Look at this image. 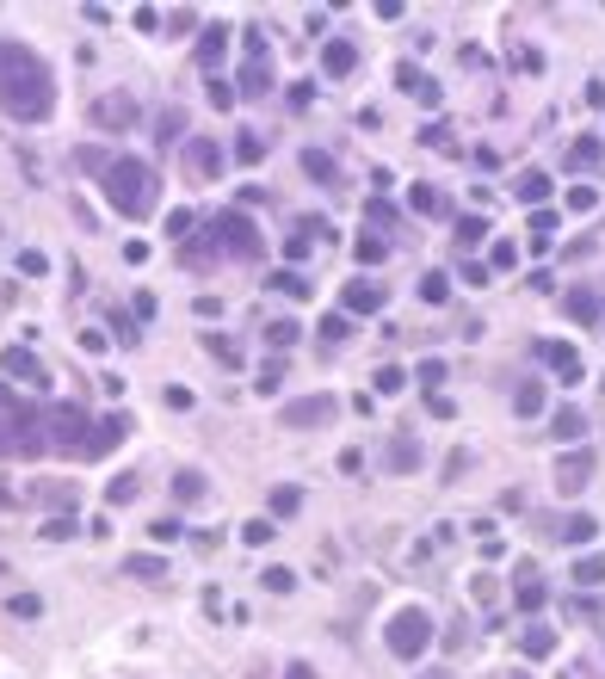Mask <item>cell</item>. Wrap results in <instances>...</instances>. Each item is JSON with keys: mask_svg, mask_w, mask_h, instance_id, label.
<instances>
[{"mask_svg": "<svg viewBox=\"0 0 605 679\" xmlns=\"http://www.w3.org/2000/svg\"><path fill=\"white\" fill-rule=\"evenodd\" d=\"M297 334H303L297 321H266V346H272V352H284V346H297Z\"/></svg>", "mask_w": 605, "mask_h": 679, "instance_id": "d590c367", "label": "cell"}, {"mask_svg": "<svg viewBox=\"0 0 605 679\" xmlns=\"http://www.w3.org/2000/svg\"><path fill=\"white\" fill-rule=\"evenodd\" d=\"M210 105H217V112H235V87L229 81H210Z\"/></svg>", "mask_w": 605, "mask_h": 679, "instance_id": "816d5d0a", "label": "cell"}, {"mask_svg": "<svg viewBox=\"0 0 605 679\" xmlns=\"http://www.w3.org/2000/svg\"><path fill=\"white\" fill-rule=\"evenodd\" d=\"M136 494H142V476H136V470L112 476V488H105V500H112V507H124V500H136Z\"/></svg>", "mask_w": 605, "mask_h": 679, "instance_id": "d6a6232c", "label": "cell"}, {"mask_svg": "<svg viewBox=\"0 0 605 679\" xmlns=\"http://www.w3.org/2000/svg\"><path fill=\"white\" fill-rule=\"evenodd\" d=\"M599 161H605V142H599V136H581L575 149H568V167H575V173H587V167H599Z\"/></svg>", "mask_w": 605, "mask_h": 679, "instance_id": "83f0119b", "label": "cell"}, {"mask_svg": "<svg viewBox=\"0 0 605 679\" xmlns=\"http://www.w3.org/2000/svg\"><path fill=\"white\" fill-rule=\"evenodd\" d=\"M99 186H105V204H112L118 217H130V223L161 210V180H155V167L136 161V155H112L105 173H99Z\"/></svg>", "mask_w": 605, "mask_h": 679, "instance_id": "7a4b0ae2", "label": "cell"}, {"mask_svg": "<svg viewBox=\"0 0 605 679\" xmlns=\"http://www.w3.org/2000/svg\"><path fill=\"white\" fill-rule=\"evenodd\" d=\"M352 68H359V50H352L346 38H328V50H322V75H328V81H346Z\"/></svg>", "mask_w": 605, "mask_h": 679, "instance_id": "e0dca14e", "label": "cell"}, {"mask_svg": "<svg viewBox=\"0 0 605 679\" xmlns=\"http://www.w3.org/2000/svg\"><path fill=\"white\" fill-rule=\"evenodd\" d=\"M68 538H75V519H68V513H50V519H44V544H68Z\"/></svg>", "mask_w": 605, "mask_h": 679, "instance_id": "74e56055", "label": "cell"}, {"mask_svg": "<svg viewBox=\"0 0 605 679\" xmlns=\"http://www.w3.org/2000/svg\"><path fill=\"white\" fill-rule=\"evenodd\" d=\"M371 389H377V396H402V389H408V371H402V365H383V371L371 377Z\"/></svg>", "mask_w": 605, "mask_h": 679, "instance_id": "836d02e7", "label": "cell"}, {"mask_svg": "<svg viewBox=\"0 0 605 679\" xmlns=\"http://www.w3.org/2000/svg\"><path fill=\"white\" fill-rule=\"evenodd\" d=\"M44 439H50L56 451H68V457H87V451H93V420H87L75 402H56V408L44 414Z\"/></svg>", "mask_w": 605, "mask_h": 679, "instance_id": "8992f818", "label": "cell"}, {"mask_svg": "<svg viewBox=\"0 0 605 679\" xmlns=\"http://www.w3.org/2000/svg\"><path fill=\"white\" fill-rule=\"evenodd\" d=\"M180 130H186V118H180V112H161V142H173Z\"/></svg>", "mask_w": 605, "mask_h": 679, "instance_id": "94428289", "label": "cell"}, {"mask_svg": "<svg viewBox=\"0 0 605 679\" xmlns=\"http://www.w3.org/2000/svg\"><path fill=\"white\" fill-rule=\"evenodd\" d=\"M414 377H420V383H445V359H420Z\"/></svg>", "mask_w": 605, "mask_h": 679, "instance_id": "f5cc1de1", "label": "cell"}, {"mask_svg": "<svg viewBox=\"0 0 605 679\" xmlns=\"http://www.w3.org/2000/svg\"><path fill=\"white\" fill-rule=\"evenodd\" d=\"M112 334H118L124 346H136V340H142V334H136V321H130L124 309H112Z\"/></svg>", "mask_w": 605, "mask_h": 679, "instance_id": "f907efd6", "label": "cell"}, {"mask_svg": "<svg viewBox=\"0 0 605 679\" xmlns=\"http://www.w3.org/2000/svg\"><path fill=\"white\" fill-rule=\"evenodd\" d=\"M93 124H99V130H130V124H136V99H130V93L93 99Z\"/></svg>", "mask_w": 605, "mask_h": 679, "instance_id": "7c38bea8", "label": "cell"}, {"mask_svg": "<svg viewBox=\"0 0 605 679\" xmlns=\"http://www.w3.org/2000/svg\"><path fill=\"white\" fill-rule=\"evenodd\" d=\"M186 167L198 173V180H217V173H223V149L210 136H198V142H186Z\"/></svg>", "mask_w": 605, "mask_h": 679, "instance_id": "9a60e30c", "label": "cell"}, {"mask_svg": "<svg viewBox=\"0 0 605 679\" xmlns=\"http://www.w3.org/2000/svg\"><path fill=\"white\" fill-rule=\"evenodd\" d=\"M217 254H229V260H254V254H260V229H254V217L223 210V217H210V241L186 247V260H217Z\"/></svg>", "mask_w": 605, "mask_h": 679, "instance_id": "3957f363", "label": "cell"}, {"mask_svg": "<svg viewBox=\"0 0 605 679\" xmlns=\"http://www.w3.org/2000/svg\"><path fill=\"white\" fill-rule=\"evenodd\" d=\"M260 581H266V593H291V587H297V575H291V568H266Z\"/></svg>", "mask_w": 605, "mask_h": 679, "instance_id": "c3c4849f", "label": "cell"}, {"mask_svg": "<svg viewBox=\"0 0 605 679\" xmlns=\"http://www.w3.org/2000/svg\"><path fill=\"white\" fill-rule=\"evenodd\" d=\"M538 359L556 371V383H581L587 371H581V352L568 346V340H538Z\"/></svg>", "mask_w": 605, "mask_h": 679, "instance_id": "9c48e42d", "label": "cell"}, {"mask_svg": "<svg viewBox=\"0 0 605 679\" xmlns=\"http://www.w3.org/2000/svg\"><path fill=\"white\" fill-rule=\"evenodd\" d=\"M334 414H340V402H334V396H297V402H284V426H291V433L328 426Z\"/></svg>", "mask_w": 605, "mask_h": 679, "instance_id": "ba28073f", "label": "cell"}, {"mask_svg": "<svg viewBox=\"0 0 605 679\" xmlns=\"http://www.w3.org/2000/svg\"><path fill=\"white\" fill-rule=\"evenodd\" d=\"M482 235H488V223H482V217H457V241H464V247H476Z\"/></svg>", "mask_w": 605, "mask_h": 679, "instance_id": "7dc6e473", "label": "cell"}, {"mask_svg": "<svg viewBox=\"0 0 605 679\" xmlns=\"http://www.w3.org/2000/svg\"><path fill=\"white\" fill-rule=\"evenodd\" d=\"M0 112L19 118V124H44L56 112V75L50 62L19 44V38H0Z\"/></svg>", "mask_w": 605, "mask_h": 679, "instance_id": "6da1fadb", "label": "cell"}, {"mask_svg": "<svg viewBox=\"0 0 605 679\" xmlns=\"http://www.w3.org/2000/svg\"><path fill=\"white\" fill-rule=\"evenodd\" d=\"M204 346H210V352H217V359H223V365H235V346H229L223 334H204Z\"/></svg>", "mask_w": 605, "mask_h": 679, "instance_id": "91938a15", "label": "cell"}, {"mask_svg": "<svg viewBox=\"0 0 605 679\" xmlns=\"http://www.w3.org/2000/svg\"><path fill=\"white\" fill-rule=\"evenodd\" d=\"M309 247H315V241H303V235H284V260H291V266H297V260H309Z\"/></svg>", "mask_w": 605, "mask_h": 679, "instance_id": "9f6ffc18", "label": "cell"}, {"mask_svg": "<svg viewBox=\"0 0 605 679\" xmlns=\"http://www.w3.org/2000/svg\"><path fill=\"white\" fill-rule=\"evenodd\" d=\"M254 389H260V396H278V389H284V365H278V359L260 365V383H254Z\"/></svg>", "mask_w": 605, "mask_h": 679, "instance_id": "ee69618b", "label": "cell"}, {"mask_svg": "<svg viewBox=\"0 0 605 679\" xmlns=\"http://www.w3.org/2000/svg\"><path fill=\"white\" fill-rule=\"evenodd\" d=\"M346 334H352V315H340V309H334V315L322 321V340H334V346H340Z\"/></svg>", "mask_w": 605, "mask_h": 679, "instance_id": "f6af8a7d", "label": "cell"}, {"mask_svg": "<svg viewBox=\"0 0 605 679\" xmlns=\"http://www.w3.org/2000/svg\"><path fill=\"white\" fill-rule=\"evenodd\" d=\"M519 266V247L513 241H494V254H488V272H513Z\"/></svg>", "mask_w": 605, "mask_h": 679, "instance_id": "ab89813d", "label": "cell"}, {"mask_svg": "<svg viewBox=\"0 0 605 679\" xmlns=\"http://www.w3.org/2000/svg\"><path fill=\"white\" fill-rule=\"evenodd\" d=\"M525 241H531V254H550L556 247V210H531V223H525Z\"/></svg>", "mask_w": 605, "mask_h": 679, "instance_id": "d6986e66", "label": "cell"}, {"mask_svg": "<svg viewBox=\"0 0 605 679\" xmlns=\"http://www.w3.org/2000/svg\"><path fill=\"white\" fill-rule=\"evenodd\" d=\"M513 414H525V420L544 414V383H519V389H513Z\"/></svg>", "mask_w": 605, "mask_h": 679, "instance_id": "f546056e", "label": "cell"}, {"mask_svg": "<svg viewBox=\"0 0 605 679\" xmlns=\"http://www.w3.org/2000/svg\"><path fill=\"white\" fill-rule=\"evenodd\" d=\"M383 642H389V655H396V661H420L426 642H433V618H426L420 605H402V612L383 624Z\"/></svg>", "mask_w": 605, "mask_h": 679, "instance_id": "5b68a950", "label": "cell"}, {"mask_svg": "<svg viewBox=\"0 0 605 679\" xmlns=\"http://www.w3.org/2000/svg\"><path fill=\"white\" fill-rule=\"evenodd\" d=\"M223 50H229V31H223V25H204V31H198V62H204V68H217Z\"/></svg>", "mask_w": 605, "mask_h": 679, "instance_id": "cb8c5ba5", "label": "cell"}, {"mask_svg": "<svg viewBox=\"0 0 605 679\" xmlns=\"http://www.w3.org/2000/svg\"><path fill=\"white\" fill-rule=\"evenodd\" d=\"M266 284H272V291H278V297H297V303L309 297V278H303V272H272Z\"/></svg>", "mask_w": 605, "mask_h": 679, "instance_id": "4dcf8cb0", "label": "cell"}, {"mask_svg": "<svg viewBox=\"0 0 605 679\" xmlns=\"http://www.w3.org/2000/svg\"><path fill=\"white\" fill-rule=\"evenodd\" d=\"M124 575H130V581H167V562L142 550V556H124Z\"/></svg>", "mask_w": 605, "mask_h": 679, "instance_id": "484cf974", "label": "cell"}, {"mask_svg": "<svg viewBox=\"0 0 605 679\" xmlns=\"http://www.w3.org/2000/svg\"><path fill=\"white\" fill-rule=\"evenodd\" d=\"M593 531H599V525H593L587 513H575V519H562V525H556V538H562V544H587Z\"/></svg>", "mask_w": 605, "mask_h": 679, "instance_id": "1f68e13d", "label": "cell"}, {"mask_svg": "<svg viewBox=\"0 0 605 679\" xmlns=\"http://www.w3.org/2000/svg\"><path fill=\"white\" fill-rule=\"evenodd\" d=\"M593 198H599L593 186H575V192H568V210H593Z\"/></svg>", "mask_w": 605, "mask_h": 679, "instance_id": "6125c7cd", "label": "cell"}, {"mask_svg": "<svg viewBox=\"0 0 605 679\" xmlns=\"http://www.w3.org/2000/svg\"><path fill=\"white\" fill-rule=\"evenodd\" d=\"M562 679H581V673H562Z\"/></svg>", "mask_w": 605, "mask_h": 679, "instance_id": "e7e4bbea", "label": "cell"}, {"mask_svg": "<svg viewBox=\"0 0 605 679\" xmlns=\"http://www.w3.org/2000/svg\"><path fill=\"white\" fill-rule=\"evenodd\" d=\"M383 303H389V291H383V284L359 278V284H346V297H340V315H377Z\"/></svg>", "mask_w": 605, "mask_h": 679, "instance_id": "4fadbf2b", "label": "cell"}, {"mask_svg": "<svg viewBox=\"0 0 605 679\" xmlns=\"http://www.w3.org/2000/svg\"><path fill=\"white\" fill-rule=\"evenodd\" d=\"M513 605H519V612H544V581L531 575V568H525L519 587H513Z\"/></svg>", "mask_w": 605, "mask_h": 679, "instance_id": "4316f807", "label": "cell"}, {"mask_svg": "<svg viewBox=\"0 0 605 679\" xmlns=\"http://www.w3.org/2000/svg\"><path fill=\"white\" fill-rule=\"evenodd\" d=\"M451 297V272H426L420 278V303H445Z\"/></svg>", "mask_w": 605, "mask_h": 679, "instance_id": "e575fe53", "label": "cell"}, {"mask_svg": "<svg viewBox=\"0 0 605 679\" xmlns=\"http://www.w3.org/2000/svg\"><path fill=\"white\" fill-rule=\"evenodd\" d=\"M124 433H130V420H124V414H105V420H93V451H87V457L118 451V445H124Z\"/></svg>", "mask_w": 605, "mask_h": 679, "instance_id": "ac0fdd59", "label": "cell"}, {"mask_svg": "<svg viewBox=\"0 0 605 679\" xmlns=\"http://www.w3.org/2000/svg\"><path fill=\"white\" fill-rule=\"evenodd\" d=\"M550 192H556V186H550V173H544V167H525V173H519V186H513V198L531 204V210H538Z\"/></svg>", "mask_w": 605, "mask_h": 679, "instance_id": "ffe728a7", "label": "cell"}, {"mask_svg": "<svg viewBox=\"0 0 605 679\" xmlns=\"http://www.w3.org/2000/svg\"><path fill=\"white\" fill-rule=\"evenodd\" d=\"M581 433H587V414H581V408H556V414H550V439L575 445Z\"/></svg>", "mask_w": 605, "mask_h": 679, "instance_id": "7402d4cb", "label": "cell"}, {"mask_svg": "<svg viewBox=\"0 0 605 679\" xmlns=\"http://www.w3.org/2000/svg\"><path fill=\"white\" fill-rule=\"evenodd\" d=\"M149 538H155V544H173V538H180V519H155Z\"/></svg>", "mask_w": 605, "mask_h": 679, "instance_id": "6f0895ef", "label": "cell"}, {"mask_svg": "<svg viewBox=\"0 0 605 679\" xmlns=\"http://www.w3.org/2000/svg\"><path fill=\"white\" fill-rule=\"evenodd\" d=\"M272 538H278V525H272V519H247V525H241V544H254V550L272 544Z\"/></svg>", "mask_w": 605, "mask_h": 679, "instance_id": "8d00e7d4", "label": "cell"}, {"mask_svg": "<svg viewBox=\"0 0 605 679\" xmlns=\"http://www.w3.org/2000/svg\"><path fill=\"white\" fill-rule=\"evenodd\" d=\"M352 254H359L365 266H377V260L389 254V241H383V235H359V247H352Z\"/></svg>", "mask_w": 605, "mask_h": 679, "instance_id": "b9f144b4", "label": "cell"}, {"mask_svg": "<svg viewBox=\"0 0 605 679\" xmlns=\"http://www.w3.org/2000/svg\"><path fill=\"white\" fill-rule=\"evenodd\" d=\"M297 167L309 173L315 186H340V167H334V155H322V149H303V155H297Z\"/></svg>", "mask_w": 605, "mask_h": 679, "instance_id": "44dd1931", "label": "cell"}, {"mask_svg": "<svg viewBox=\"0 0 605 679\" xmlns=\"http://www.w3.org/2000/svg\"><path fill=\"white\" fill-rule=\"evenodd\" d=\"M575 581H581V587H599V581H605V556H581V562H575Z\"/></svg>", "mask_w": 605, "mask_h": 679, "instance_id": "f35d334b", "label": "cell"}, {"mask_svg": "<svg viewBox=\"0 0 605 679\" xmlns=\"http://www.w3.org/2000/svg\"><path fill=\"white\" fill-rule=\"evenodd\" d=\"M260 155H266V142H260V136H241V142H235V161H241V167H254Z\"/></svg>", "mask_w": 605, "mask_h": 679, "instance_id": "bcb514c9", "label": "cell"}, {"mask_svg": "<svg viewBox=\"0 0 605 679\" xmlns=\"http://www.w3.org/2000/svg\"><path fill=\"white\" fill-rule=\"evenodd\" d=\"M396 87H402L408 99H420V105H439V99H445V87L426 75L420 62H396Z\"/></svg>", "mask_w": 605, "mask_h": 679, "instance_id": "30bf717a", "label": "cell"}, {"mask_svg": "<svg viewBox=\"0 0 605 679\" xmlns=\"http://www.w3.org/2000/svg\"><path fill=\"white\" fill-rule=\"evenodd\" d=\"M568 315H575L581 328H599V321H605V303H599L593 291H568Z\"/></svg>", "mask_w": 605, "mask_h": 679, "instance_id": "603a6c76", "label": "cell"}, {"mask_svg": "<svg viewBox=\"0 0 605 679\" xmlns=\"http://www.w3.org/2000/svg\"><path fill=\"white\" fill-rule=\"evenodd\" d=\"M420 457H426V451H420V439H408V433H402V439H389V451H383L389 476H414V470H420Z\"/></svg>", "mask_w": 605, "mask_h": 679, "instance_id": "2e32d148", "label": "cell"}, {"mask_svg": "<svg viewBox=\"0 0 605 679\" xmlns=\"http://www.w3.org/2000/svg\"><path fill=\"white\" fill-rule=\"evenodd\" d=\"M0 371H7V377H19V383H38V389H50V371L38 365V352H31V346H7V352H0Z\"/></svg>", "mask_w": 605, "mask_h": 679, "instance_id": "8fae6325", "label": "cell"}, {"mask_svg": "<svg viewBox=\"0 0 605 679\" xmlns=\"http://www.w3.org/2000/svg\"><path fill=\"white\" fill-rule=\"evenodd\" d=\"M593 482V451H568L562 463H556V488L562 494H581Z\"/></svg>", "mask_w": 605, "mask_h": 679, "instance_id": "5bb4252c", "label": "cell"}, {"mask_svg": "<svg viewBox=\"0 0 605 679\" xmlns=\"http://www.w3.org/2000/svg\"><path fill=\"white\" fill-rule=\"evenodd\" d=\"M173 494H180V500H204V476L198 470H180V476H173Z\"/></svg>", "mask_w": 605, "mask_h": 679, "instance_id": "60d3db41", "label": "cell"}, {"mask_svg": "<svg viewBox=\"0 0 605 679\" xmlns=\"http://www.w3.org/2000/svg\"><path fill=\"white\" fill-rule=\"evenodd\" d=\"M266 99L272 93V44H266V31L260 25H247V38H241V87L235 99Z\"/></svg>", "mask_w": 605, "mask_h": 679, "instance_id": "52a82bcc", "label": "cell"}, {"mask_svg": "<svg viewBox=\"0 0 605 679\" xmlns=\"http://www.w3.org/2000/svg\"><path fill=\"white\" fill-rule=\"evenodd\" d=\"M297 507H303V494H297V488H272V513H278V519H291Z\"/></svg>", "mask_w": 605, "mask_h": 679, "instance_id": "7bdbcfd3", "label": "cell"}, {"mask_svg": "<svg viewBox=\"0 0 605 679\" xmlns=\"http://www.w3.org/2000/svg\"><path fill=\"white\" fill-rule=\"evenodd\" d=\"M38 612H44L38 593H19V599H13V618H38Z\"/></svg>", "mask_w": 605, "mask_h": 679, "instance_id": "db71d44e", "label": "cell"}, {"mask_svg": "<svg viewBox=\"0 0 605 679\" xmlns=\"http://www.w3.org/2000/svg\"><path fill=\"white\" fill-rule=\"evenodd\" d=\"M420 142H426V149H451V130H445V124H426Z\"/></svg>", "mask_w": 605, "mask_h": 679, "instance_id": "11a10c76", "label": "cell"}, {"mask_svg": "<svg viewBox=\"0 0 605 679\" xmlns=\"http://www.w3.org/2000/svg\"><path fill=\"white\" fill-rule=\"evenodd\" d=\"M44 451V414L13 402V389L0 383V457H31Z\"/></svg>", "mask_w": 605, "mask_h": 679, "instance_id": "277c9868", "label": "cell"}, {"mask_svg": "<svg viewBox=\"0 0 605 679\" xmlns=\"http://www.w3.org/2000/svg\"><path fill=\"white\" fill-rule=\"evenodd\" d=\"M408 210H414V217H445V198H439V186H408Z\"/></svg>", "mask_w": 605, "mask_h": 679, "instance_id": "d4e9b609", "label": "cell"}, {"mask_svg": "<svg viewBox=\"0 0 605 679\" xmlns=\"http://www.w3.org/2000/svg\"><path fill=\"white\" fill-rule=\"evenodd\" d=\"M192 223H198L192 210H173V217H167V235H192Z\"/></svg>", "mask_w": 605, "mask_h": 679, "instance_id": "680465c9", "label": "cell"}, {"mask_svg": "<svg viewBox=\"0 0 605 679\" xmlns=\"http://www.w3.org/2000/svg\"><path fill=\"white\" fill-rule=\"evenodd\" d=\"M284 679H315V673H309V667H291V673H284Z\"/></svg>", "mask_w": 605, "mask_h": 679, "instance_id": "be15d7a7", "label": "cell"}, {"mask_svg": "<svg viewBox=\"0 0 605 679\" xmlns=\"http://www.w3.org/2000/svg\"><path fill=\"white\" fill-rule=\"evenodd\" d=\"M519 649H525L531 661H544V655H556V630H544V624H531V630L519 636Z\"/></svg>", "mask_w": 605, "mask_h": 679, "instance_id": "f1b7e54d", "label": "cell"}, {"mask_svg": "<svg viewBox=\"0 0 605 679\" xmlns=\"http://www.w3.org/2000/svg\"><path fill=\"white\" fill-rule=\"evenodd\" d=\"M19 272H25V278H44V272H50V260L38 254V247H25V254H19Z\"/></svg>", "mask_w": 605, "mask_h": 679, "instance_id": "681fc988", "label": "cell"}]
</instances>
